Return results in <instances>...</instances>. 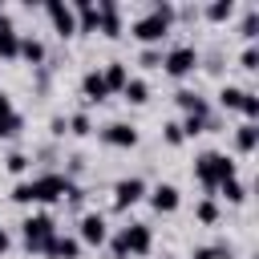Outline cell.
<instances>
[{
	"label": "cell",
	"instance_id": "6da1fadb",
	"mask_svg": "<svg viewBox=\"0 0 259 259\" xmlns=\"http://www.w3.org/2000/svg\"><path fill=\"white\" fill-rule=\"evenodd\" d=\"M12 198L16 202H57V198H77V186L65 174H40L32 182H16Z\"/></svg>",
	"mask_w": 259,
	"mask_h": 259
},
{
	"label": "cell",
	"instance_id": "7a4b0ae2",
	"mask_svg": "<svg viewBox=\"0 0 259 259\" xmlns=\"http://www.w3.org/2000/svg\"><path fill=\"white\" fill-rule=\"evenodd\" d=\"M170 20H174V4H150V12L146 16H138L134 24H130V36L134 40H142L146 49H158L162 45V36L170 32Z\"/></svg>",
	"mask_w": 259,
	"mask_h": 259
},
{
	"label": "cell",
	"instance_id": "3957f363",
	"mask_svg": "<svg viewBox=\"0 0 259 259\" xmlns=\"http://www.w3.org/2000/svg\"><path fill=\"white\" fill-rule=\"evenodd\" d=\"M194 178L214 194L223 182H231V178H235V162H231L227 154H219V150H206V154H198V158H194Z\"/></svg>",
	"mask_w": 259,
	"mask_h": 259
},
{
	"label": "cell",
	"instance_id": "277c9868",
	"mask_svg": "<svg viewBox=\"0 0 259 259\" xmlns=\"http://www.w3.org/2000/svg\"><path fill=\"white\" fill-rule=\"evenodd\" d=\"M20 239H24L28 251H40V255H45V247L57 239V223H53V214H28V219L20 223Z\"/></svg>",
	"mask_w": 259,
	"mask_h": 259
},
{
	"label": "cell",
	"instance_id": "5b68a950",
	"mask_svg": "<svg viewBox=\"0 0 259 259\" xmlns=\"http://www.w3.org/2000/svg\"><path fill=\"white\" fill-rule=\"evenodd\" d=\"M194 65H198V49L194 45H174L170 53H162V69L170 77H190Z\"/></svg>",
	"mask_w": 259,
	"mask_h": 259
},
{
	"label": "cell",
	"instance_id": "8992f818",
	"mask_svg": "<svg viewBox=\"0 0 259 259\" xmlns=\"http://www.w3.org/2000/svg\"><path fill=\"white\" fill-rule=\"evenodd\" d=\"M105 239H109V223H105L97 210L81 214V223H77V243H81V247H101Z\"/></svg>",
	"mask_w": 259,
	"mask_h": 259
},
{
	"label": "cell",
	"instance_id": "52a82bcc",
	"mask_svg": "<svg viewBox=\"0 0 259 259\" xmlns=\"http://www.w3.org/2000/svg\"><path fill=\"white\" fill-rule=\"evenodd\" d=\"M45 16H49V24H53L57 36H73V32H77L73 4H65V0H49V4H45Z\"/></svg>",
	"mask_w": 259,
	"mask_h": 259
},
{
	"label": "cell",
	"instance_id": "ba28073f",
	"mask_svg": "<svg viewBox=\"0 0 259 259\" xmlns=\"http://www.w3.org/2000/svg\"><path fill=\"white\" fill-rule=\"evenodd\" d=\"M121 247H125V255H150V247H154V235H150V227L146 223H130L125 231H121Z\"/></svg>",
	"mask_w": 259,
	"mask_h": 259
},
{
	"label": "cell",
	"instance_id": "9c48e42d",
	"mask_svg": "<svg viewBox=\"0 0 259 259\" xmlns=\"http://www.w3.org/2000/svg\"><path fill=\"white\" fill-rule=\"evenodd\" d=\"M146 190H150V186H146L142 178H121V182L113 186V206H117V210H130L134 202L146 198Z\"/></svg>",
	"mask_w": 259,
	"mask_h": 259
},
{
	"label": "cell",
	"instance_id": "30bf717a",
	"mask_svg": "<svg viewBox=\"0 0 259 259\" xmlns=\"http://www.w3.org/2000/svg\"><path fill=\"white\" fill-rule=\"evenodd\" d=\"M101 142L113 146V150H134V146H138V130L125 125V121H109V125L101 130Z\"/></svg>",
	"mask_w": 259,
	"mask_h": 259
},
{
	"label": "cell",
	"instance_id": "8fae6325",
	"mask_svg": "<svg viewBox=\"0 0 259 259\" xmlns=\"http://www.w3.org/2000/svg\"><path fill=\"white\" fill-rule=\"evenodd\" d=\"M150 194V206L158 210V214H174L178 210V202H182V194H178V186L174 182H158L154 190H146Z\"/></svg>",
	"mask_w": 259,
	"mask_h": 259
},
{
	"label": "cell",
	"instance_id": "7c38bea8",
	"mask_svg": "<svg viewBox=\"0 0 259 259\" xmlns=\"http://www.w3.org/2000/svg\"><path fill=\"white\" fill-rule=\"evenodd\" d=\"M97 12H101L97 32H101V36H109V40H113V36H121V8H117L113 0H101V4H97Z\"/></svg>",
	"mask_w": 259,
	"mask_h": 259
},
{
	"label": "cell",
	"instance_id": "4fadbf2b",
	"mask_svg": "<svg viewBox=\"0 0 259 259\" xmlns=\"http://www.w3.org/2000/svg\"><path fill=\"white\" fill-rule=\"evenodd\" d=\"M81 97H85L89 105H101V101L109 97V89H105V77H101L97 69H89V73L81 77Z\"/></svg>",
	"mask_w": 259,
	"mask_h": 259
},
{
	"label": "cell",
	"instance_id": "5bb4252c",
	"mask_svg": "<svg viewBox=\"0 0 259 259\" xmlns=\"http://www.w3.org/2000/svg\"><path fill=\"white\" fill-rule=\"evenodd\" d=\"M20 57V32L12 28L8 16H0V61H16Z\"/></svg>",
	"mask_w": 259,
	"mask_h": 259
},
{
	"label": "cell",
	"instance_id": "9a60e30c",
	"mask_svg": "<svg viewBox=\"0 0 259 259\" xmlns=\"http://www.w3.org/2000/svg\"><path fill=\"white\" fill-rule=\"evenodd\" d=\"M20 125H24V117L12 109V97H8V93H0V138H16V134H20Z\"/></svg>",
	"mask_w": 259,
	"mask_h": 259
},
{
	"label": "cell",
	"instance_id": "2e32d148",
	"mask_svg": "<svg viewBox=\"0 0 259 259\" xmlns=\"http://www.w3.org/2000/svg\"><path fill=\"white\" fill-rule=\"evenodd\" d=\"M73 16H77V32H97V24H101L97 4H89V0H77L73 4Z\"/></svg>",
	"mask_w": 259,
	"mask_h": 259
},
{
	"label": "cell",
	"instance_id": "e0dca14e",
	"mask_svg": "<svg viewBox=\"0 0 259 259\" xmlns=\"http://www.w3.org/2000/svg\"><path fill=\"white\" fill-rule=\"evenodd\" d=\"M45 255H49V259H77V255H81V243L69 239V235H57V239L45 247Z\"/></svg>",
	"mask_w": 259,
	"mask_h": 259
},
{
	"label": "cell",
	"instance_id": "ac0fdd59",
	"mask_svg": "<svg viewBox=\"0 0 259 259\" xmlns=\"http://www.w3.org/2000/svg\"><path fill=\"white\" fill-rule=\"evenodd\" d=\"M101 77H105V89H109V93H121L125 81H130V69H125L121 61H109V65L101 69Z\"/></svg>",
	"mask_w": 259,
	"mask_h": 259
},
{
	"label": "cell",
	"instance_id": "d6986e66",
	"mask_svg": "<svg viewBox=\"0 0 259 259\" xmlns=\"http://www.w3.org/2000/svg\"><path fill=\"white\" fill-rule=\"evenodd\" d=\"M255 146H259V125L243 121V125L235 130V150H239V154H255Z\"/></svg>",
	"mask_w": 259,
	"mask_h": 259
},
{
	"label": "cell",
	"instance_id": "ffe728a7",
	"mask_svg": "<svg viewBox=\"0 0 259 259\" xmlns=\"http://www.w3.org/2000/svg\"><path fill=\"white\" fill-rule=\"evenodd\" d=\"M202 16H206L210 24H223V20L235 16V0H210V4L202 8Z\"/></svg>",
	"mask_w": 259,
	"mask_h": 259
},
{
	"label": "cell",
	"instance_id": "44dd1931",
	"mask_svg": "<svg viewBox=\"0 0 259 259\" xmlns=\"http://www.w3.org/2000/svg\"><path fill=\"white\" fill-rule=\"evenodd\" d=\"M121 97H125L130 105H146V101H150V85H146L142 77H130L125 89H121Z\"/></svg>",
	"mask_w": 259,
	"mask_h": 259
},
{
	"label": "cell",
	"instance_id": "7402d4cb",
	"mask_svg": "<svg viewBox=\"0 0 259 259\" xmlns=\"http://www.w3.org/2000/svg\"><path fill=\"white\" fill-rule=\"evenodd\" d=\"M174 101H178V105L186 109V117H210V113H206V101H202L198 93H190V89H182V93H178Z\"/></svg>",
	"mask_w": 259,
	"mask_h": 259
},
{
	"label": "cell",
	"instance_id": "603a6c76",
	"mask_svg": "<svg viewBox=\"0 0 259 259\" xmlns=\"http://www.w3.org/2000/svg\"><path fill=\"white\" fill-rule=\"evenodd\" d=\"M20 57H24L28 65H45V45H40L36 36H20Z\"/></svg>",
	"mask_w": 259,
	"mask_h": 259
},
{
	"label": "cell",
	"instance_id": "cb8c5ba5",
	"mask_svg": "<svg viewBox=\"0 0 259 259\" xmlns=\"http://www.w3.org/2000/svg\"><path fill=\"white\" fill-rule=\"evenodd\" d=\"M214 194H223V198H227V202H235V206H239V202H243V198H247V186H243V182H239V178H231V182H223V186H219V190H214Z\"/></svg>",
	"mask_w": 259,
	"mask_h": 259
},
{
	"label": "cell",
	"instance_id": "d4e9b609",
	"mask_svg": "<svg viewBox=\"0 0 259 259\" xmlns=\"http://www.w3.org/2000/svg\"><path fill=\"white\" fill-rule=\"evenodd\" d=\"M194 219H198L202 227H214V223H219V206H214V198H202V202L194 206Z\"/></svg>",
	"mask_w": 259,
	"mask_h": 259
},
{
	"label": "cell",
	"instance_id": "484cf974",
	"mask_svg": "<svg viewBox=\"0 0 259 259\" xmlns=\"http://www.w3.org/2000/svg\"><path fill=\"white\" fill-rule=\"evenodd\" d=\"M243 93H247V89H239V85H227V89L219 93V105H223V109H239V105H243Z\"/></svg>",
	"mask_w": 259,
	"mask_h": 259
},
{
	"label": "cell",
	"instance_id": "4316f807",
	"mask_svg": "<svg viewBox=\"0 0 259 259\" xmlns=\"http://www.w3.org/2000/svg\"><path fill=\"white\" fill-rule=\"evenodd\" d=\"M178 125H182V138H194V134H206L210 130V117H186Z\"/></svg>",
	"mask_w": 259,
	"mask_h": 259
},
{
	"label": "cell",
	"instance_id": "83f0119b",
	"mask_svg": "<svg viewBox=\"0 0 259 259\" xmlns=\"http://www.w3.org/2000/svg\"><path fill=\"white\" fill-rule=\"evenodd\" d=\"M239 113H243V117L255 125V117H259V97H255V93H243V105H239Z\"/></svg>",
	"mask_w": 259,
	"mask_h": 259
},
{
	"label": "cell",
	"instance_id": "f1b7e54d",
	"mask_svg": "<svg viewBox=\"0 0 259 259\" xmlns=\"http://www.w3.org/2000/svg\"><path fill=\"white\" fill-rule=\"evenodd\" d=\"M65 130H69V134H77V138H85L93 125H89V117H85V113H73V117L65 121Z\"/></svg>",
	"mask_w": 259,
	"mask_h": 259
},
{
	"label": "cell",
	"instance_id": "f546056e",
	"mask_svg": "<svg viewBox=\"0 0 259 259\" xmlns=\"http://www.w3.org/2000/svg\"><path fill=\"white\" fill-rule=\"evenodd\" d=\"M4 170H8V174H24V170H28V158H24L20 150H12V154L4 158Z\"/></svg>",
	"mask_w": 259,
	"mask_h": 259
},
{
	"label": "cell",
	"instance_id": "4dcf8cb0",
	"mask_svg": "<svg viewBox=\"0 0 259 259\" xmlns=\"http://www.w3.org/2000/svg\"><path fill=\"white\" fill-rule=\"evenodd\" d=\"M243 36H247V40H255V36H259V12H255V8L243 16Z\"/></svg>",
	"mask_w": 259,
	"mask_h": 259
},
{
	"label": "cell",
	"instance_id": "1f68e13d",
	"mask_svg": "<svg viewBox=\"0 0 259 259\" xmlns=\"http://www.w3.org/2000/svg\"><path fill=\"white\" fill-rule=\"evenodd\" d=\"M162 138H166L170 146H182V142H186V138H182V125H178V121H166V125H162Z\"/></svg>",
	"mask_w": 259,
	"mask_h": 259
},
{
	"label": "cell",
	"instance_id": "d6a6232c",
	"mask_svg": "<svg viewBox=\"0 0 259 259\" xmlns=\"http://www.w3.org/2000/svg\"><path fill=\"white\" fill-rule=\"evenodd\" d=\"M239 65H243V69H259V49H255V45H247V49H243V57H239Z\"/></svg>",
	"mask_w": 259,
	"mask_h": 259
},
{
	"label": "cell",
	"instance_id": "836d02e7",
	"mask_svg": "<svg viewBox=\"0 0 259 259\" xmlns=\"http://www.w3.org/2000/svg\"><path fill=\"white\" fill-rule=\"evenodd\" d=\"M142 65L146 69H162V49H146L142 53Z\"/></svg>",
	"mask_w": 259,
	"mask_h": 259
},
{
	"label": "cell",
	"instance_id": "e575fe53",
	"mask_svg": "<svg viewBox=\"0 0 259 259\" xmlns=\"http://www.w3.org/2000/svg\"><path fill=\"white\" fill-rule=\"evenodd\" d=\"M219 255H223V247H198L190 259H219Z\"/></svg>",
	"mask_w": 259,
	"mask_h": 259
},
{
	"label": "cell",
	"instance_id": "d590c367",
	"mask_svg": "<svg viewBox=\"0 0 259 259\" xmlns=\"http://www.w3.org/2000/svg\"><path fill=\"white\" fill-rule=\"evenodd\" d=\"M8 247H12V239H8V235H4V231H0V255H4V251H8Z\"/></svg>",
	"mask_w": 259,
	"mask_h": 259
},
{
	"label": "cell",
	"instance_id": "8d00e7d4",
	"mask_svg": "<svg viewBox=\"0 0 259 259\" xmlns=\"http://www.w3.org/2000/svg\"><path fill=\"white\" fill-rule=\"evenodd\" d=\"M0 16H4V4H0Z\"/></svg>",
	"mask_w": 259,
	"mask_h": 259
}]
</instances>
